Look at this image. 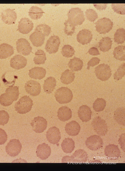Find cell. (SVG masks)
Here are the masks:
<instances>
[{"mask_svg":"<svg viewBox=\"0 0 125 171\" xmlns=\"http://www.w3.org/2000/svg\"><path fill=\"white\" fill-rule=\"evenodd\" d=\"M112 40L108 37H105L102 38L99 43V47L100 50L105 52L110 50L111 48Z\"/></svg>","mask_w":125,"mask_h":171,"instance_id":"1f68e13d","label":"cell"},{"mask_svg":"<svg viewBox=\"0 0 125 171\" xmlns=\"http://www.w3.org/2000/svg\"><path fill=\"white\" fill-rule=\"evenodd\" d=\"M78 42L84 45L89 43L92 39V34L89 30L84 29L80 31L76 37Z\"/></svg>","mask_w":125,"mask_h":171,"instance_id":"ffe728a7","label":"cell"},{"mask_svg":"<svg viewBox=\"0 0 125 171\" xmlns=\"http://www.w3.org/2000/svg\"><path fill=\"white\" fill-rule=\"evenodd\" d=\"M14 101L5 93L0 96V104L4 106L11 105Z\"/></svg>","mask_w":125,"mask_h":171,"instance_id":"ee69618b","label":"cell"},{"mask_svg":"<svg viewBox=\"0 0 125 171\" xmlns=\"http://www.w3.org/2000/svg\"><path fill=\"white\" fill-rule=\"evenodd\" d=\"M9 118L7 112L4 110L0 111V125L4 126L8 122Z\"/></svg>","mask_w":125,"mask_h":171,"instance_id":"bcb514c9","label":"cell"},{"mask_svg":"<svg viewBox=\"0 0 125 171\" xmlns=\"http://www.w3.org/2000/svg\"><path fill=\"white\" fill-rule=\"evenodd\" d=\"M111 7L115 12L119 14L125 15V3H113L111 4Z\"/></svg>","mask_w":125,"mask_h":171,"instance_id":"7bdbcfd3","label":"cell"},{"mask_svg":"<svg viewBox=\"0 0 125 171\" xmlns=\"http://www.w3.org/2000/svg\"><path fill=\"white\" fill-rule=\"evenodd\" d=\"M16 49L17 52L24 56L30 54L32 50V48L30 43L26 39L20 38L16 42Z\"/></svg>","mask_w":125,"mask_h":171,"instance_id":"8fae6325","label":"cell"},{"mask_svg":"<svg viewBox=\"0 0 125 171\" xmlns=\"http://www.w3.org/2000/svg\"><path fill=\"white\" fill-rule=\"evenodd\" d=\"M55 96L56 101L60 104H64L70 102L73 98L72 91L66 87H61L55 91Z\"/></svg>","mask_w":125,"mask_h":171,"instance_id":"3957f363","label":"cell"},{"mask_svg":"<svg viewBox=\"0 0 125 171\" xmlns=\"http://www.w3.org/2000/svg\"><path fill=\"white\" fill-rule=\"evenodd\" d=\"M44 13L40 8L36 6H33L29 9L28 15L32 19L37 20L40 18Z\"/></svg>","mask_w":125,"mask_h":171,"instance_id":"d6a6232c","label":"cell"},{"mask_svg":"<svg viewBox=\"0 0 125 171\" xmlns=\"http://www.w3.org/2000/svg\"><path fill=\"white\" fill-rule=\"evenodd\" d=\"M113 24L109 18H103L99 19L95 23L96 31L100 34H105L112 29Z\"/></svg>","mask_w":125,"mask_h":171,"instance_id":"52a82bcc","label":"cell"},{"mask_svg":"<svg viewBox=\"0 0 125 171\" xmlns=\"http://www.w3.org/2000/svg\"><path fill=\"white\" fill-rule=\"evenodd\" d=\"M33 105V101L30 97L27 96H24L15 103V108L18 113L24 114L30 111Z\"/></svg>","mask_w":125,"mask_h":171,"instance_id":"7a4b0ae2","label":"cell"},{"mask_svg":"<svg viewBox=\"0 0 125 171\" xmlns=\"http://www.w3.org/2000/svg\"><path fill=\"white\" fill-rule=\"evenodd\" d=\"M57 113L58 118L62 121H65L69 120L72 116L71 109L66 106L60 107L57 111Z\"/></svg>","mask_w":125,"mask_h":171,"instance_id":"cb8c5ba5","label":"cell"},{"mask_svg":"<svg viewBox=\"0 0 125 171\" xmlns=\"http://www.w3.org/2000/svg\"></svg>","mask_w":125,"mask_h":171,"instance_id":"f5cc1de1","label":"cell"},{"mask_svg":"<svg viewBox=\"0 0 125 171\" xmlns=\"http://www.w3.org/2000/svg\"><path fill=\"white\" fill-rule=\"evenodd\" d=\"M75 78V73L72 71L67 69L62 73L60 79L62 83L68 84L72 82Z\"/></svg>","mask_w":125,"mask_h":171,"instance_id":"f1b7e54d","label":"cell"},{"mask_svg":"<svg viewBox=\"0 0 125 171\" xmlns=\"http://www.w3.org/2000/svg\"><path fill=\"white\" fill-rule=\"evenodd\" d=\"M46 137L49 142L55 144L59 142L61 134L59 129L56 127L53 126L48 129L46 133Z\"/></svg>","mask_w":125,"mask_h":171,"instance_id":"5bb4252c","label":"cell"},{"mask_svg":"<svg viewBox=\"0 0 125 171\" xmlns=\"http://www.w3.org/2000/svg\"><path fill=\"white\" fill-rule=\"evenodd\" d=\"M46 59L44 52L41 49H39L35 52L33 61L35 64L40 65L44 64Z\"/></svg>","mask_w":125,"mask_h":171,"instance_id":"e575fe53","label":"cell"},{"mask_svg":"<svg viewBox=\"0 0 125 171\" xmlns=\"http://www.w3.org/2000/svg\"><path fill=\"white\" fill-rule=\"evenodd\" d=\"M83 66V61L80 58L74 57L70 59L68 63V66L72 71L80 70Z\"/></svg>","mask_w":125,"mask_h":171,"instance_id":"f546056e","label":"cell"},{"mask_svg":"<svg viewBox=\"0 0 125 171\" xmlns=\"http://www.w3.org/2000/svg\"><path fill=\"white\" fill-rule=\"evenodd\" d=\"M18 30L21 33L23 34H28L33 28V22L28 18H21L18 22Z\"/></svg>","mask_w":125,"mask_h":171,"instance_id":"2e32d148","label":"cell"},{"mask_svg":"<svg viewBox=\"0 0 125 171\" xmlns=\"http://www.w3.org/2000/svg\"><path fill=\"white\" fill-rule=\"evenodd\" d=\"M88 154L83 149L76 150L71 156H67L62 159V163H79L86 162L88 159Z\"/></svg>","mask_w":125,"mask_h":171,"instance_id":"6da1fadb","label":"cell"},{"mask_svg":"<svg viewBox=\"0 0 125 171\" xmlns=\"http://www.w3.org/2000/svg\"><path fill=\"white\" fill-rule=\"evenodd\" d=\"M27 64V60L24 56L16 55L10 60V66L13 69L18 70L24 68Z\"/></svg>","mask_w":125,"mask_h":171,"instance_id":"ac0fdd59","label":"cell"},{"mask_svg":"<svg viewBox=\"0 0 125 171\" xmlns=\"http://www.w3.org/2000/svg\"><path fill=\"white\" fill-rule=\"evenodd\" d=\"M80 129L79 124L75 121H72L67 123L65 127L66 132L72 136L77 135L79 133Z\"/></svg>","mask_w":125,"mask_h":171,"instance_id":"7402d4cb","label":"cell"},{"mask_svg":"<svg viewBox=\"0 0 125 171\" xmlns=\"http://www.w3.org/2000/svg\"><path fill=\"white\" fill-rule=\"evenodd\" d=\"M60 43V39L58 36H52L47 42L45 50L50 54L55 53L58 50Z\"/></svg>","mask_w":125,"mask_h":171,"instance_id":"30bf717a","label":"cell"},{"mask_svg":"<svg viewBox=\"0 0 125 171\" xmlns=\"http://www.w3.org/2000/svg\"><path fill=\"white\" fill-rule=\"evenodd\" d=\"M85 144L88 148L92 151H97L101 148L103 142L99 135H94L88 137L85 141Z\"/></svg>","mask_w":125,"mask_h":171,"instance_id":"9c48e42d","label":"cell"},{"mask_svg":"<svg viewBox=\"0 0 125 171\" xmlns=\"http://www.w3.org/2000/svg\"><path fill=\"white\" fill-rule=\"evenodd\" d=\"M14 50L10 45L2 43L0 45V59H5L14 54Z\"/></svg>","mask_w":125,"mask_h":171,"instance_id":"d4e9b609","label":"cell"},{"mask_svg":"<svg viewBox=\"0 0 125 171\" xmlns=\"http://www.w3.org/2000/svg\"><path fill=\"white\" fill-rule=\"evenodd\" d=\"M94 7L98 10H105L107 7V4H94Z\"/></svg>","mask_w":125,"mask_h":171,"instance_id":"816d5d0a","label":"cell"},{"mask_svg":"<svg viewBox=\"0 0 125 171\" xmlns=\"http://www.w3.org/2000/svg\"><path fill=\"white\" fill-rule=\"evenodd\" d=\"M7 136L4 130L0 128V145L4 144L7 141Z\"/></svg>","mask_w":125,"mask_h":171,"instance_id":"c3c4849f","label":"cell"},{"mask_svg":"<svg viewBox=\"0 0 125 171\" xmlns=\"http://www.w3.org/2000/svg\"><path fill=\"white\" fill-rule=\"evenodd\" d=\"M125 63L122 64L118 67L117 71L113 74L114 80L118 81L121 79L125 75Z\"/></svg>","mask_w":125,"mask_h":171,"instance_id":"60d3db41","label":"cell"},{"mask_svg":"<svg viewBox=\"0 0 125 171\" xmlns=\"http://www.w3.org/2000/svg\"><path fill=\"white\" fill-rule=\"evenodd\" d=\"M22 145L20 141L16 139L11 140L7 145L5 149L6 153L11 157H15L20 153Z\"/></svg>","mask_w":125,"mask_h":171,"instance_id":"ba28073f","label":"cell"},{"mask_svg":"<svg viewBox=\"0 0 125 171\" xmlns=\"http://www.w3.org/2000/svg\"><path fill=\"white\" fill-rule=\"evenodd\" d=\"M85 13L87 19L90 22H94L98 18L97 13L93 9H87Z\"/></svg>","mask_w":125,"mask_h":171,"instance_id":"f6af8a7d","label":"cell"},{"mask_svg":"<svg viewBox=\"0 0 125 171\" xmlns=\"http://www.w3.org/2000/svg\"><path fill=\"white\" fill-rule=\"evenodd\" d=\"M88 52L90 55L92 56H97L100 54V53L97 48L94 47L90 48Z\"/></svg>","mask_w":125,"mask_h":171,"instance_id":"f907efd6","label":"cell"},{"mask_svg":"<svg viewBox=\"0 0 125 171\" xmlns=\"http://www.w3.org/2000/svg\"><path fill=\"white\" fill-rule=\"evenodd\" d=\"M114 118L116 122L119 124L125 126V108L119 107L114 112Z\"/></svg>","mask_w":125,"mask_h":171,"instance_id":"4dcf8cb0","label":"cell"},{"mask_svg":"<svg viewBox=\"0 0 125 171\" xmlns=\"http://www.w3.org/2000/svg\"><path fill=\"white\" fill-rule=\"evenodd\" d=\"M65 25V33L68 36H72L74 33L75 29V26L68 19L64 23Z\"/></svg>","mask_w":125,"mask_h":171,"instance_id":"b9f144b4","label":"cell"},{"mask_svg":"<svg viewBox=\"0 0 125 171\" xmlns=\"http://www.w3.org/2000/svg\"><path fill=\"white\" fill-rule=\"evenodd\" d=\"M63 151L65 153H71L75 148V142L71 138H67L63 140L61 144Z\"/></svg>","mask_w":125,"mask_h":171,"instance_id":"83f0119b","label":"cell"},{"mask_svg":"<svg viewBox=\"0 0 125 171\" xmlns=\"http://www.w3.org/2000/svg\"><path fill=\"white\" fill-rule=\"evenodd\" d=\"M106 102L103 99L98 98L95 100L93 104V109L99 112L104 110L106 105Z\"/></svg>","mask_w":125,"mask_h":171,"instance_id":"74e56055","label":"cell"},{"mask_svg":"<svg viewBox=\"0 0 125 171\" xmlns=\"http://www.w3.org/2000/svg\"><path fill=\"white\" fill-rule=\"evenodd\" d=\"M1 16L2 21L8 25L14 23L17 19V15L15 11L9 8L4 10L1 12Z\"/></svg>","mask_w":125,"mask_h":171,"instance_id":"9a60e30c","label":"cell"},{"mask_svg":"<svg viewBox=\"0 0 125 171\" xmlns=\"http://www.w3.org/2000/svg\"><path fill=\"white\" fill-rule=\"evenodd\" d=\"M35 31L41 33L44 37L49 35L50 33L51 29L48 25L44 24H41L37 26Z\"/></svg>","mask_w":125,"mask_h":171,"instance_id":"f35d334b","label":"cell"},{"mask_svg":"<svg viewBox=\"0 0 125 171\" xmlns=\"http://www.w3.org/2000/svg\"><path fill=\"white\" fill-rule=\"evenodd\" d=\"M62 56L65 57H71L74 55L75 51L70 45H66L62 47L61 51Z\"/></svg>","mask_w":125,"mask_h":171,"instance_id":"ab89813d","label":"cell"},{"mask_svg":"<svg viewBox=\"0 0 125 171\" xmlns=\"http://www.w3.org/2000/svg\"><path fill=\"white\" fill-rule=\"evenodd\" d=\"M114 57L116 59L121 61L125 60V46L119 45L116 47L113 52Z\"/></svg>","mask_w":125,"mask_h":171,"instance_id":"836d02e7","label":"cell"},{"mask_svg":"<svg viewBox=\"0 0 125 171\" xmlns=\"http://www.w3.org/2000/svg\"><path fill=\"white\" fill-rule=\"evenodd\" d=\"M125 134L123 133L120 135L119 138L120 145L122 150L125 152Z\"/></svg>","mask_w":125,"mask_h":171,"instance_id":"681fc988","label":"cell"},{"mask_svg":"<svg viewBox=\"0 0 125 171\" xmlns=\"http://www.w3.org/2000/svg\"><path fill=\"white\" fill-rule=\"evenodd\" d=\"M67 15L68 20L75 26L81 25L85 19L83 11L78 7L71 8Z\"/></svg>","mask_w":125,"mask_h":171,"instance_id":"277c9868","label":"cell"},{"mask_svg":"<svg viewBox=\"0 0 125 171\" xmlns=\"http://www.w3.org/2000/svg\"><path fill=\"white\" fill-rule=\"evenodd\" d=\"M34 131L37 133L43 132L46 129L47 121L46 119L41 116L35 117L31 123Z\"/></svg>","mask_w":125,"mask_h":171,"instance_id":"7c38bea8","label":"cell"},{"mask_svg":"<svg viewBox=\"0 0 125 171\" xmlns=\"http://www.w3.org/2000/svg\"><path fill=\"white\" fill-rule=\"evenodd\" d=\"M94 72L97 78L102 81L107 80L112 75L110 67L104 64H100L97 66L95 68Z\"/></svg>","mask_w":125,"mask_h":171,"instance_id":"8992f818","label":"cell"},{"mask_svg":"<svg viewBox=\"0 0 125 171\" xmlns=\"http://www.w3.org/2000/svg\"><path fill=\"white\" fill-rule=\"evenodd\" d=\"M56 81L55 79L52 77H47L44 80L43 85V89L46 93L49 94L54 90L56 86Z\"/></svg>","mask_w":125,"mask_h":171,"instance_id":"4316f807","label":"cell"},{"mask_svg":"<svg viewBox=\"0 0 125 171\" xmlns=\"http://www.w3.org/2000/svg\"><path fill=\"white\" fill-rule=\"evenodd\" d=\"M25 88L26 91L32 96L39 95L41 91L40 84L34 80L28 81L25 84Z\"/></svg>","mask_w":125,"mask_h":171,"instance_id":"4fadbf2b","label":"cell"},{"mask_svg":"<svg viewBox=\"0 0 125 171\" xmlns=\"http://www.w3.org/2000/svg\"><path fill=\"white\" fill-rule=\"evenodd\" d=\"M114 39L115 42L118 44H121L125 40V30L124 28H118L115 33Z\"/></svg>","mask_w":125,"mask_h":171,"instance_id":"8d00e7d4","label":"cell"},{"mask_svg":"<svg viewBox=\"0 0 125 171\" xmlns=\"http://www.w3.org/2000/svg\"><path fill=\"white\" fill-rule=\"evenodd\" d=\"M36 152L37 156L41 160H44L47 159L50 156L51 149L49 146L44 143L38 146Z\"/></svg>","mask_w":125,"mask_h":171,"instance_id":"d6986e66","label":"cell"},{"mask_svg":"<svg viewBox=\"0 0 125 171\" xmlns=\"http://www.w3.org/2000/svg\"><path fill=\"white\" fill-rule=\"evenodd\" d=\"M92 125L95 132L99 135H105L108 128L105 121L99 116L94 117L92 122Z\"/></svg>","mask_w":125,"mask_h":171,"instance_id":"5b68a950","label":"cell"},{"mask_svg":"<svg viewBox=\"0 0 125 171\" xmlns=\"http://www.w3.org/2000/svg\"><path fill=\"white\" fill-rule=\"evenodd\" d=\"M29 39L34 46L38 47L43 44L45 37L41 33L35 31L31 34Z\"/></svg>","mask_w":125,"mask_h":171,"instance_id":"484cf974","label":"cell"},{"mask_svg":"<svg viewBox=\"0 0 125 171\" xmlns=\"http://www.w3.org/2000/svg\"><path fill=\"white\" fill-rule=\"evenodd\" d=\"M100 59L97 57H93L87 63V69H89L90 66H94L98 64Z\"/></svg>","mask_w":125,"mask_h":171,"instance_id":"7dc6e473","label":"cell"},{"mask_svg":"<svg viewBox=\"0 0 125 171\" xmlns=\"http://www.w3.org/2000/svg\"><path fill=\"white\" fill-rule=\"evenodd\" d=\"M104 153L110 160H116L120 156L121 152L118 147L114 144H109L106 146L104 150Z\"/></svg>","mask_w":125,"mask_h":171,"instance_id":"e0dca14e","label":"cell"},{"mask_svg":"<svg viewBox=\"0 0 125 171\" xmlns=\"http://www.w3.org/2000/svg\"><path fill=\"white\" fill-rule=\"evenodd\" d=\"M5 93L13 101H16L19 97V88L17 86H10L6 89Z\"/></svg>","mask_w":125,"mask_h":171,"instance_id":"d590c367","label":"cell"},{"mask_svg":"<svg viewBox=\"0 0 125 171\" xmlns=\"http://www.w3.org/2000/svg\"><path fill=\"white\" fill-rule=\"evenodd\" d=\"M29 77L35 79L41 80L44 78L46 75L45 69L43 67H35L29 70Z\"/></svg>","mask_w":125,"mask_h":171,"instance_id":"603a6c76","label":"cell"},{"mask_svg":"<svg viewBox=\"0 0 125 171\" xmlns=\"http://www.w3.org/2000/svg\"><path fill=\"white\" fill-rule=\"evenodd\" d=\"M78 113V117L83 122H88L91 118L92 111L90 108L86 105L81 106Z\"/></svg>","mask_w":125,"mask_h":171,"instance_id":"44dd1931","label":"cell"}]
</instances>
